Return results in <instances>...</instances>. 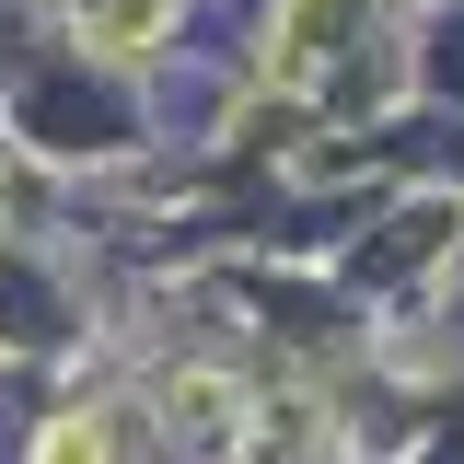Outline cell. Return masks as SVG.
<instances>
[{
    "instance_id": "cell-1",
    "label": "cell",
    "mask_w": 464,
    "mask_h": 464,
    "mask_svg": "<svg viewBox=\"0 0 464 464\" xmlns=\"http://www.w3.org/2000/svg\"><path fill=\"white\" fill-rule=\"evenodd\" d=\"M70 12H82V35H93V47H151V24H163V0H70Z\"/></svg>"
},
{
    "instance_id": "cell-2",
    "label": "cell",
    "mask_w": 464,
    "mask_h": 464,
    "mask_svg": "<svg viewBox=\"0 0 464 464\" xmlns=\"http://www.w3.org/2000/svg\"><path fill=\"white\" fill-rule=\"evenodd\" d=\"M47 464H105V430H93V418H70V430H47Z\"/></svg>"
}]
</instances>
